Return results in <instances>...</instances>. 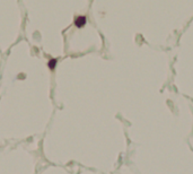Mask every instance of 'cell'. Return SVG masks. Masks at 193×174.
<instances>
[{
    "mask_svg": "<svg viewBox=\"0 0 193 174\" xmlns=\"http://www.w3.org/2000/svg\"><path fill=\"white\" fill-rule=\"evenodd\" d=\"M87 24V17L84 16V15H79L75 17L73 19V25L77 27V28H82Z\"/></svg>",
    "mask_w": 193,
    "mask_h": 174,
    "instance_id": "6da1fadb",
    "label": "cell"
},
{
    "mask_svg": "<svg viewBox=\"0 0 193 174\" xmlns=\"http://www.w3.org/2000/svg\"><path fill=\"white\" fill-rule=\"evenodd\" d=\"M57 63H58V59L57 58H51L48 61V68H49L51 71H54V69L57 67Z\"/></svg>",
    "mask_w": 193,
    "mask_h": 174,
    "instance_id": "7a4b0ae2",
    "label": "cell"
}]
</instances>
